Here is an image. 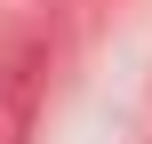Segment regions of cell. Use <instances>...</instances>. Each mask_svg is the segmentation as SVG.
Listing matches in <instances>:
<instances>
[{"instance_id":"obj_1","label":"cell","mask_w":152,"mask_h":144,"mask_svg":"<svg viewBox=\"0 0 152 144\" xmlns=\"http://www.w3.org/2000/svg\"><path fill=\"white\" fill-rule=\"evenodd\" d=\"M32 96H40V40H16V56L0 64V144L32 136Z\"/></svg>"}]
</instances>
